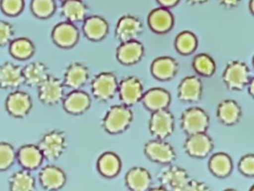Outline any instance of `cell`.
I'll return each instance as SVG.
<instances>
[{
  "mask_svg": "<svg viewBox=\"0 0 254 191\" xmlns=\"http://www.w3.org/2000/svg\"><path fill=\"white\" fill-rule=\"evenodd\" d=\"M38 147L45 159L56 160L66 150V135L62 131H51L42 137Z\"/></svg>",
  "mask_w": 254,
  "mask_h": 191,
  "instance_id": "cell-1",
  "label": "cell"
},
{
  "mask_svg": "<svg viewBox=\"0 0 254 191\" xmlns=\"http://www.w3.org/2000/svg\"><path fill=\"white\" fill-rule=\"evenodd\" d=\"M222 79L230 90H242L251 81V71L245 63L231 61L223 73Z\"/></svg>",
  "mask_w": 254,
  "mask_h": 191,
  "instance_id": "cell-2",
  "label": "cell"
},
{
  "mask_svg": "<svg viewBox=\"0 0 254 191\" xmlns=\"http://www.w3.org/2000/svg\"><path fill=\"white\" fill-rule=\"evenodd\" d=\"M132 118L133 114L126 105H114L106 112L103 119V127L110 133H119L127 129Z\"/></svg>",
  "mask_w": 254,
  "mask_h": 191,
  "instance_id": "cell-3",
  "label": "cell"
},
{
  "mask_svg": "<svg viewBox=\"0 0 254 191\" xmlns=\"http://www.w3.org/2000/svg\"><path fill=\"white\" fill-rule=\"evenodd\" d=\"M119 89L117 78L111 72L97 74L91 83V90L95 98L100 101L112 99Z\"/></svg>",
  "mask_w": 254,
  "mask_h": 191,
  "instance_id": "cell-4",
  "label": "cell"
},
{
  "mask_svg": "<svg viewBox=\"0 0 254 191\" xmlns=\"http://www.w3.org/2000/svg\"><path fill=\"white\" fill-rule=\"evenodd\" d=\"M159 181L167 191H186L191 180L185 170L171 166L160 172Z\"/></svg>",
  "mask_w": 254,
  "mask_h": 191,
  "instance_id": "cell-5",
  "label": "cell"
},
{
  "mask_svg": "<svg viewBox=\"0 0 254 191\" xmlns=\"http://www.w3.org/2000/svg\"><path fill=\"white\" fill-rule=\"evenodd\" d=\"M208 115L200 108H190L182 115V127L190 135L204 133L208 129Z\"/></svg>",
  "mask_w": 254,
  "mask_h": 191,
  "instance_id": "cell-6",
  "label": "cell"
},
{
  "mask_svg": "<svg viewBox=\"0 0 254 191\" xmlns=\"http://www.w3.org/2000/svg\"><path fill=\"white\" fill-rule=\"evenodd\" d=\"M64 84L59 78L49 76L38 87V98L42 103L53 105L63 99Z\"/></svg>",
  "mask_w": 254,
  "mask_h": 191,
  "instance_id": "cell-7",
  "label": "cell"
},
{
  "mask_svg": "<svg viewBox=\"0 0 254 191\" xmlns=\"http://www.w3.org/2000/svg\"><path fill=\"white\" fill-rule=\"evenodd\" d=\"M174 115L167 109L154 111L150 121V131L158 139H164L174 131Z\"/></svg>",
  "mask_w": 254,
  "mask_h": 191,
  "instance_id": "cell-8",
  "label": "cell"
},
{
  "mask_svg": "<svg viewBox=\"0 0 254 191\" xmlns=\"http://www.w3.org/2000/svg\"><path fill=\"white\" fill-rule=\"evenodd\" d=\"M143 29L141 21L137 17L124 15L119 18L116 25V38L122 42L136 40Z\"/></svg>",
  "mask_w": 254,
  "mask_h": 191,
  "instance_id": "cell-9",
  "label": "cell"
},
{
  "mask_svg": "<svg viewBox=\"0 0 254 191\" xmlns=\"http://www.w3.org/2000/svg\"><path fill=\"white\" fill-rule=\"evenodd\" d=\"M119 97L126 105L137 103L143 97V85L138 78L127 77L121 81L119 87Z\"/></svg>",
  "mask_w": 254,
  "mask_h": 191,
  "instance_id": "cell-10",
  "label": "cell"
},
{
  "mask_svg": "<svg viewBox=\"0 0 254 191\" xmlns=\"http://www.w3.org/2000/svg\"><path fill=\"white\" fill-rule=\"evenodd\" d=\"M32 101L29 94L23 91H15L7 96L5 107L10 115L15 117H24L32 109Z\"/></svg>",
  "mask_w": 254,
  "mask_h": 191,
  "instance_id": "cell-11",
  "label": "cell"
},
{
  "mask_svg": "<svg viewBox=\"0 0 254 191\" xmlns=\"http://www.w3.org/2000/svg\"><path fill=\"white\" fill-rule=\"evenodd\" d=\"M144 152L150 159L159 163H170L176 158L173 147L161 140H152L147 142L144 147Z\"/></svg>",
  "mask_w": 254,
  "mask_h": 191,
  "instance_id": "cell-12",
  "label": "cell"
},
{
  "mask_svg": "<svg viewBox=\"0 0 254 191\" xmlns=\"http://www.w3.org/2000/svg\"><path fill=\"white\" fill-rule=\"evenodd\" d=\"M52 38L55 44L62 48H70L76 45L79 39V31L71 22H62L55 27Z\"/></svg>",
  "mask_w": 254,
  "mask_h": 191,
  "instance_id": "cell-13",
  "label": "cell"
},
{
  "mask_svg": "<svg viewBox=\"0 0 254 191\" xmlns=\"http://www.w3.org/2000/svg\"><path fill=\"white\" fill-rule=\"evenodd\" d=\"M39 181L45 190L55 191L61 189L64 185L66 176L64 172L58 167L47 165L40 172Z\"/></svg>",
  "mask_w": 254,
  "mask_h": 191,
  "instance_id": "cell-14",
  "label": "cell"
},
{
  "mask_svg": "<svg viewBox=\"0 0 254 191\" xmlns=\"http://www.w3.org/2000/svg\"><path fill=\"white\" fill-rule=\"evenodd\" d=\"M23 83L22 68L11 62L0 65V88L16 89Z\"/></svg>",
  "mask_w": 254,
  "mask_h": 191,
  "instance_id": "cell-15",
  "label": "cell"
},
{
  "mask_svg": "<svg viewBox=\"0 0 254 191\" xmlns=\"http://www.w3.org/2000/svg\"><path fill=\"white\" fill-rule=\"evenodd\" d=\"M144 48L137 40L123 42L117 48L116 56L124 65H133L138 62L144 55Z\"/></svg>",
  "mask_w": 254,
  "mask_h": 191,
  "instance_id": "cell-16",
  "label": "cell"
},
{
  "mask_svg": "<svg viewBox=\"0 0 254 191\" xmlns=\"http://www.w3.org/2000/svg\"><path fill=\"white\" fill-rule=\"evenodd\" d=\"M202 94L201 80L195 76L187 77L180 83L178 88V96L186 102L199 100Z\"/></svg>",
  "mask_w": 254,
  "mask_h": 191,
  "instance_id": "cell-17",
  "label": "cell"
},
{
  "mask_svg": "<svg viewBox=\"0 0 254 191\" xmlns=\"http://www.w3.org/2000/svg\"><path fill=\"white\" fill-rule=\"evenodd\" d=\"M88 78L89 71L87 67L81 63L75 62L66 68L64 84L68 88L78 90L86 84Z\"/></svg>",
  "mask_w": 254,
  "mask_h": 191,
  "instance_id": "cell-18",
  "label": "cell"
},
{
  "mask_svg": "<svg viewBox=\"0 0 254 191\" xmlns=\"http://www.w3.org/2000/svg\"><path fill=\"white\" fill-rule=\"evenodd\" d=\"M186 149L191 156L205 157L212 149V141L204 133L190 135L186 142Z\"/></svg>",
  "mask_w": 254,
  "mask_h": 191,
  "instance_id": "cell-19",
  "label": "cell"
},
{
  "mask_svg": "<svg viewBox=\"0 0 254 191\" xmlns=\"http://www.w3.org/2000/svg\"><path fill=\"white\" fill-rule=\"evenodd\" d=\"M24 83L29 87H38L48 77V69L46 65L39 61L30 63L22 68Z\"/></svg>",
  "mask_w": 254,
  "mask_h": 191,
  "instance_id": "cell-20",
  "label": "cell"
},
{
  "mask_svg": "<svg viewBox=\"0 0 254 191\" xmlns=\"http://www.w3.org/2000/svg\"><path fill=\"white\" fill-rule=\"evenodd\" d=\"M177 71L178 65L177 61L170 57H161L152 63V74L161 81H167L174 78Z\"/></svg>",
  "mask_w": 254,
  "mask_h": 191,
  "instance_id": "cell-21",
  "label": "cell"
},
{
  "mask_svg": "<svg viewBox=\"0 0 254 191\" xmlns=\"http://www.w3.org/2000/svg\"><path fill=\"white\" fill-rule=\"evenodd\" d=\"M148 24L155 32L164 33L170 31L174 25V17L167 8H156L149 14Z\"/></svg>",
  "mask_w": 254,
  "mask_h": 191,
  "instance_id": "cell-22",
  "label": "cell"
},
{
  "mask_svg": "<svg viewBox=\"0 0 254 191\" xmlns=\"http://www.w3.org/2000/svg\"><path fill=\"white\" fill-rule=\"evenodd\" d=\"M90 105V98L86 93L75 90L69 93L64 100V108L71 114H80L87 110Z\"/></svg>",
  "mask_w": 254,
  "mask_h": 191,
  "instance_id": "cell-23",
  "label": "cell"
},
{
  "mask_svg": "<svg viewBox=\"0 0 254 191\" xmlns=\"http://www.w3.org/2000/svg\"><path fill=\"white\" fill-rule=\"evenodd\" d=\"M83 30L89 39L99 41L107 35L109 26L104 18L94 15L85 19Z\"/></svg>",
  "mask_w": 254,
  "mask_h": 191,
  "instance_id": "cell-24",
  "label": "cell"
},
{
  "mask_svg": "<svg viewBox=\"0 0 254 191\" xmlns=\"http://www.w3.org/2000/svg\"><path fill=\"white\" fill-rule=\"evenodd\" d=\"M143 102L147 109L152 111L164 109L170 102V95L165 90L154 88L143 95Z\"/></svg>",
  "mask_w": 254,
  "mask_h": 191,
  "instance_id": "cell-25",
  "label": "cell"
},
{
  "mask_svg": "<svg viewBox=\"0 0 254 191\" xmlns=\"http://www.w3.org/2000/svg\"><path fill=\"white\" fill-rule=\"evenodd\" d=\"M126 183L131 191H147L150 188L151 178L147 170L136 167L127 172Z\"/></svg>",
  "mask_w": 254,
  "mask_h": 191,
  "instance_id": "cell-26",
  "label": "cell"
},
{
  "mask_svg": "<svg viewBox=\"0 0 254 191\" xmlns=\"http://www.w3.org/2000/svg\"><path fill=\"white\" fill-rule=\"evenodd\" d=\"M18 159L20 165L25 169L33 170L42 164L43 155L38 147L27 145L21 147L18 152Z\"/></svg>",
  "mask_w": 254,
  "mask_h": 191,
  "instance_id": "cell-27",
  "label": "cell"
},
{
  "mask_svg": "<svg viewBox=\"0 0 254 191\" xmlns=\"http://www.w3.org/2000/svg\"><path fill=\"white\" fill-rule=\"evenodd\" d=\"M241 109L238 102L232 99H225L218 104L217 115L223 123L233 125L241 117Z\"/></svg>",
  "mask_w": 254,
  "mask_h": 191,
  "instance_id": "cell-28",
  "label": "cell"
},
{
  "mask_svg": "<svg viewBox=\"0 0 254 191\" xmlns=\"http://www.w3.org/2000/svg\"><path fill=\"white\" fill-rule=\"evenodd\" d=\"M62 13L69 22H81L86 18L87 6L82 0H66L62 5Z\"/></svg>",
  "mask_w": 254,
  "mask_h": 191,
  "instance_id": "cell-29",
  "label": "cell"
},
{
  "mask_svg": "<svg viewBox=\"0 0 254 191\" xmlns=\"http://www.w3.org/2000/svg\"><path fill=\"white\" fill-rule=\"evenodd\" d=\"M8 183L11 191H35V179L26 170L15 172L9 178Z\"/></svg>",
  "mask_w": 254,
  "mask_h": 191,
  "instance_id": "cell-30",
  "label": "cell"
},
{
  "mask_svg": "<svg viewBox=\"0 0 254 191\" xmlns=\"http://www.w3.org/2000/svg\"><path fill=\"white\" fill-rule=\"evenodd\" d=\"M121 168V162L116 154L108 153L101 155L98 161L99 172L108 178L116 176Z\"/></svg>",
  "mask_w": 254,
  "mask_h": 191,
  "instance_id": "cell-31",
  "label": "cell"
},
{
  "mask_svg": "<svg viewBox=\"0 0 254 191\" xmlns=\"http://www.w3.org/2000/svg\"><path fill=\"white\" fill-rule=\"evenodd\" d=\"M11 55L17 59L25 60L32 57L35 51V46L28 38H21L14 40L10 45Z\"/></svg>",
  "mask_w": 254,
  "mask_h": 191,
  "instance_id": "cell-32",
  "label": "cell"
},
{
  "mask_svg": "<svg viewBox=\"0 0 254 191\" xmlns=\"http://www.w3.org/2000/svg\"><path fill=\"white\" fill-rule=\"evenodd\" d=\"M211 172L218 177L229 175L232 169L231 158L225 154L218 153L212 156L209 162Z\"/></svg>",
  "mask_w": 254,
  "mask_h": 191,
  "instance_id": "cell-33",
  "label": "cell"
},
{
  "mask_svg": "<svg viewBox=\"0 0 254 191\" xmlns=\"http://www.w3.org/2000/svg\"><path fill=\"white\" fill-rule=\"evenodd\" d=\"M175 46L177 51L182 55H190L196 48V37L190 31H184L177 35Z\"/></svg>",
  "mask_w": 254,
  "mask_h": 191,
  "instance_id": "cell-34",
  "label": "cell"
},
{
  "mask_svg": "<svg viewBox=\"0 0 254 191\" xmlns=\"http://www.w3.org/2000/svg\"><path fill=\"white\" fill-rule=\"evenodd\" d=\"M193 68L203 76H211L215 71V61L206 54H199L193 59Z\"/></svg>",
  "mask_w": 254,
  "mask_h": 191,
  "instance_id": "cell-35",
  "label": "cell"
},
{
  "mask_svg": "<svg viewBox=\"0 0 254 191\" xmlns=\"http://www.w3.org/2000/svg\"><path fill=\"white\" fill-rule=\"evenodd\" d=\"M31 8L37 17L46 18L55 12V2L54 0H32Z\"/></svg>",
  "mask_w": 254,
  "mask_h": 191,
  "instance_id": "cell-36",
  "label": "cell"
},
{
  "mask_svg": "<svg viewBox=\"0 0 254 191\" xmlns=\"http://www.w3.org/2000/svg\"><path fill=\"white\" fill-rule=\"evenodd\" d=\"M15 158V152L12 145L5 142L0 143V171L8 169Z\"/></svg>",
  "mask_w": 254,
  "mask_h": 191,
  "instance_id": "cell-37",
  "label": "cell"
},
{
  "mask_svg": "<svg viewBox=\"0 0 254 191\" xmlns=\"http://www.w3.org/2000/svg\"><path fill=\"white\" fill-rule=\"evenodd\" d=\"M0 5L4 13L13 16L22 12L24 0H1Z\"/></svg>",
  "mask_w": 254,
  "mask_h": 191,
  "instance_id": "cell-38",
  "label": "cell"
},
{
  "mask_svg": "<svg viewBox=\"0 0 254 191\" xmlns=\"http://www.w3.org/2000/svg\"><path fill=\"white\" fill-rule=\"evenodd\" d=\"M14 31L8 22L0 21V45H6L12 39Z\"/></svg>",
  "mask_w": 254,
  "mask_h": 191,
  "instance_id": "cell-39",
  "label": "cell"
},
{
  "mask_svg": "<svg viewBox=\"0 0 254 191\" xmlns=\"http://www.w3.org/2000/svg\"><path fill=\"white\" fill-rule=\"evenodd\" d=\"M239 168L243 174L246 175H254V155H248L244 157L239 163Z\"/></svg>",
  "mask_w": 254,
  "mask_h": 191,
  "instance_id": "cell-40",
  "label": "cell"
},
{
  "mask_svg": "<svg viewBox=\"0 0 254 191\" xmlns=\"http://www.w3.org/2000/svg\"><path fill=\"white\" fill-rule=\"evenodd\" d=\"M186 191H210L209 188L202 182L190 181Z\"/></svg>",
  "mask_w": 254,
  "mask_h": 191,
  "instance_id": "cell-41",
  "label": "cell"
},
{
  "mask_svg": "<svg viewBox=\"0 0 254 191\" xmlns=\"http://www.w3.org/2000/svg\"><path fill=\"white\" fill-rule=\"evenodd\" d=\"M242 0H218V2L223 6L231 8L238 6L241 3Z\"/></svg>",
  "mask_w": 254,
  "mask_h": 191,
  "instance_id": "cell-42",
  "label": "cell"
},
{
  "mask_svg": "<svg viewBox=\"0 0 254 191\" xmlns=\"http://www.w3.org/2000/svg\"><path fill=\"white\" fill-rule=\"evenodd\" d=\"M157 2L164 7H172L177 5L179 0H157Z\"/></svg>",
  "mask_w": 254,
  "mask_h": 191,
  "instance_id": "cell-43",
  "label": "cell"
},
{
  "mask_svg": "<svg viewBox=\"0 0 254 191\" xmlns=\"http://www.w3.org/2000/svg\"><path fill=\"white\" fill-rule=\"evenodd\" d=\"M248 84H249V93L251 95L254 96V78H251V81H250V82L248 83Z\"/></svg>",
  "mask_w": 254,
  "mask_h": 191,
  "instance_id": "cell-44",
  "label": "cell"
},
{
  "mask_svg": "<svg viewBox=\"0 0 254 191\" xmlns=\"http://www.w3.org/2000/svg\"><path fill=\"white\" fill-rule=\"evenodd\" d=\"M190 4H202L206 2L208 0H187Z\"/></svg>",
  "mask_w": 254,
  "mask_h": 191,
  "instance_id": "cell-45",
  "label": "cell"
},
{
  "mask_svg": "<svg viewBox=\"0 0 254 191\" xmlns=\"http://www.w3.org/2000/svg\"><path fill=\"white\" fill-rule=\"evenodd\" d=\"M254 0H250L249 9H250V12H251V13H252V14H254Z\"/></svg>",
  "mask_w": 254,
  "mask_h": 191,
  "instance_id": "cell-46",
  "label": "cell"
},
{
  "mask_svg": "<svg viewBox=\"0 0 254 191\" xmlns=\"http://www.w3.org/2000/svg\"><path fill=\"white\" fill-rule=\"evenodd\" d=\"M167 191V190L164 189V188H154V189L151 190V191Z\"/></svg>",
  "mask_w": 254,
  "mask_h": 191,
  "instance_id": "cell-47",
  "label": "cell"
},
{
  "mask_svg": "<svg viewBox=\"0 0 254 191\" xmlns=\"http://www.w3.org/2000/svg\"><path fill=\"white\" fill-rule=\"evenodd\" d=\"M250 191H254V188H252V189H251Z\"/></svg>",
  "mask_w": 254,
  "mask_h": 191,
  "instance_id": "cell-48",
  "label": "cell"
},
{
  "mask_svg": "<svg viewBox=\"0 0 254 191\" xmlns=\"http://www.w3.org/2000/svg\"><path fill=\"white\" fill-rule=\"evenodd\" d=\"M232 191V190H228V191Z\"/></svg>",
  "mask_w": 254,
  "mask_h": 191,
  "instance_id": "cell-49",
  "label": "cell"
},
{
  "mask_svg": "<svg viewBox=\"0 0 254 191\" xmlns=\"http://www.w3.org/2000/svg\"><path fill=\"white\" fill-rule=\"evenodd\" d=\"M62 1H64H64H66V0H62Z\"/></svg>",
  "mask_w": 254,
  "mask_h": 191,
  "instance_id": "cell-50",
  "label": "cell"
}]
</instances>
